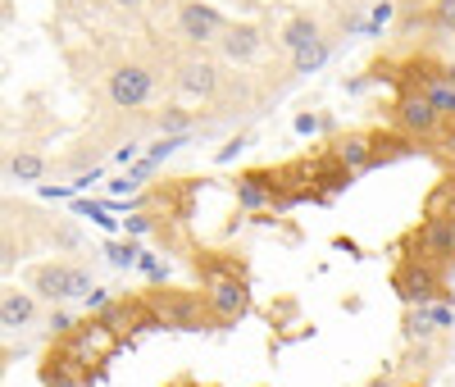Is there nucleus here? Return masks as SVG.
Wrapping results in <instances>:
<instances>
[{
    "label": "nucleus",
    "mask_w": 455,
    "mask_h": 387,
    "mask_svg": "<svg viewBox=\"0 0 455 387\" xmlns=\"http://www.w3.org/2000/svg\"><path fill=\"white\" fill-rule=\"evenodd\" d=\"M196 269L205 274V305H210V324L219 328H233L237 319H246L251 310V287H246V274L237 264H228L210 251H201Z\"/></svg>",
    "instance_id": "obj_1"
},
{
    "label": "nucleus",
    "mask_w": 455,
    "mask_h": 387,
    "mask_svg": "<svg viewBox=\"0 0 455 387\" xmlns=\"http://www.w3.org/2000/svg\"><path fill=\"white\" fill-rule=\"evenodd\" d=\"M150 315H156V328H178V333H201L210 328V305L201 292H182V287H164L146 296Z\"/></svg>",
    "instance_id": "obj_2"
},
{
    "label": "nucleus",
    "mask_w": 455,
    "mask_h": 387,
    "mask_svg": "<svg viewBox=\"0 0 455 387\" xmlns=\"http://www.w3.org/2000/svg\"><path fill=\"white\" fill-rule=\"evenodd\" d=\"M392 287L405 305H433L446 296V283H442V269L419 260V255H410L396 264V274H392Z\"/></svg>",
    "instance_id": "obj_3"
},
{
    "label": "nucleus",
    "mask_w": 455,
    "mask_h": 387,
    "mask_svg": "<svg viewBox=\"0 0 455 387\" xmlns=\"http://www.w3.org/2000/svg\"><path fill=\"white\" fill-rule=\"evenodd\" d=\"M92 378H96V365L68 337H60L46 351V360H42V383L46 387H87Z\"/></svg>",
    "instance_id": "obj_4"
},
{
    "label": "nucleus",
    "mask_w": 455,
    "mask_h": 387,
    "mask_svg": "<svg viewBox=\"0 0 455 387\" xmlns=\"http://www.w3.org/2000/svg\"><path fill=\"white\" fill-rule=\"evenodd\" d=\"M92 274L78 264H36L32 269V296L42 301H68V296H87Z\"/></svg>",
    "instance_id": "obj_5"
},
{
    "label": "nucleus",
    "mask_w": 455,
    "mask_h": 387,
    "mask_svg": "<svg viewBox=\"0 0 455 387\" xmlns=\"http://www.w3.org/2000/svg\"><path fill=\"white\" fill-rule=\"evenodd\" d=\"M105 96L114 109H141L150 96H156V73L146 64H119L105 83Z\"/></svg>",
    "instance_id": "obj_6"
},
{
    "label": "nucleus",
    "mask_w": 455,
    "mask_h": 387,
    "mask_svg": "<svg viewBox=\"0 0 455 387\" xmlns=\"http://www.w3.org/2000/svg\"><path fill=\"white\" fill-rule=\"evenodd\" d=\"M414 251L428 264H455V223L451 219H424L419 232H414Z\"/></svg>",
    "instance_id": "obj_7"
},
{
    "label": "nucleus",
    "mask_w": 455,
    "mask_h": 387,
    "mask_svg": "<svg viewBox=\"0 0 455 387\" xmlns=\"http://www.w3.org/2000/svg\"><path fill=\"white\" fill-rule=\"evenodd\" d=\"M223 28H228L223 14H219L214 5H201V0H187V5L178 10V32L187 36V42H196V46L219 42V32H223Z\"/></svg>",
    "instance_id": "obj_8"
},
{
    "label": "nucleus",
    "mask_w": 455,
    "mask_h": 387,
    "mask_svg": "<svg viewBox=\"0 0 455 387\" xmlns=\"http://www.w3.org/2000/svg\"><path fill=\"white\" fill-rule=\"evenodd\" d=\"M396 124H401L410 137H433V133L442 128V114L428 105L424 92H405V96L396 101Z\"/></svg>",
    "instance_id": "obj_9"
},
{
    "label": "nucleus",
    "mask_w": 455,
    "mask_h": 387,
    "mask_svg": "<svg viewBox=\"0 0 455 387\" xmlns=\"http://www.w3.org/2000/svg\"><path fill=\"white\" fill-rule=\"evenodd\" d=\"M32 319H36V296L32 292H19V287L0 292V333H19Z\"/></svg>",
    "instance_id": "obj_10"
},
{
    "label": "nucleus",
    "mask_w": 455,
    "mask_h": 387,
    "mask_svg": "<svg viewBox=\"0 0 455 387\" xmlns=\"http://www.w3.org/2000/svg\"><path fill=\"white\" fill-rule=\"evenodd\" d=\"M219 46L228 60H237V64H251L259 55V28L255 23H228L219 32Z\"/></svg>",
    "instance_id": "obj_11"
},
{
    "label": "nucleus",
    "mask_w": 455,
    "mask_h": 387,
    "mask_svg": "<svg viewBox=\"0 0 455 387\" xmlns=\"http://www.w3.org/2000/svg\"><path fill=\"white\" fill-rule=\"evenodd\" d=\"M178 87H182L187 96L210 101V96L219 92V69H214L210 60H187V64L178 69Z\"/></svg>",
    "instance_id": "obj_12"
},
{
    "label": "nucleus",
    "mask_w": 455,
    "mask_h": 387,
    "mask_svg": "<svg viewBox=\"0 0 455 387\" xmlns=\"http://www.w3.org/2000/svg\"><path fill=\"white\" fill-rule=\"evenodd\" d=\"M237 201H242V210L274 206V173H264V169L242 173V178H237Z\"/></svg>",
    "instance_id": "obj_13"
},
{
    "label": "nucleus",
    "mask_w": 455,
    "mask_h": 387,
    "mask_svg": "<svg viewBox=\"0 0 455 387\" xmlns=\"http://www.w3.org/2000/svg\"><path fill=\"white\" fill-rule=\"evenodd\" d=\"M369 155H373V137H369V133H351V137H341V141L332 146V160H341L351 173H355V169H369Z\"/></svg>",
    "instance_id": "obj_14"
},
{
    "label": "nucleus",
    "mask_w": 455,
    "mask_h": 387,
    "mask_svg": "<svg viewBox=\"0 0 455 387\" xmlns=\"http://www.w3.org/2000/svg\"><path fill=\"white\" fill-rule=\"evenodd\" d=\"M319 36V23L310 19V14H296V19H287V28H283V51H300V46H310Z\"/></svg>",
    "instance_id": "obj_15"
},
{
    "label": "nucleus",
    "mask_w": 455,
    "mask_h": 387,
    "mask_svg": "<svg viewBox=\"0 0 455 387\" xmlns=\"http://www.w3.org/2000/svg\"><path fill=\"white\" fill-rule=\"evenodd\" d=\"M310 182H319L323 191H341V187H351V169L328 155V160H319V165L310 169Z\"/></svg>",
    "instance_id": "obj_16"
},
{
    "label": "nucleus",
    "mask_w": 455,
    "mask_h": 387,
    "mask_svg": "<svg viewBox=\"0 0 455 387\" xmlns=\"http://www.w3.org/2000/svg\"><path fill=\"white\" fill-rule=\"evenodd\" d=\"M5 173L19 178V182H36V178L46 173V160L36 150H19V155H10V160H5Z\"/></svg>",
    "instance_id": "obj_17"
},
{
    "label": "nucleus",
    "mask_w": 455,
    "mask_h": 387,
    "mask_svg": "<svg viewBox=\"0 0 455 387\" xmlns=\"http://www.w3.org/2000/svg\"><path fill=\"white\" fill-rule=\"evenodd\" d=\"M323 60H328V42H323V36H315L310 46H300L291 55V73H315V69H323Z\"/></svg>",
    "instance_id": "obj_18"
},
{
    "label": "nucleus",
    "mask_w": 455,
    "mask_h": 387,
    "mask_svg": "<svg viewBox=\"0 0 455 387\" xmlns=\"http://www.w3.org/2000/svg\"><path fill=\"white\" fill-rule=\"evenodd\" d=\"M19 255H23V242H19V232L0 228V278H5L10 269L19 264Z\"/></svg>",
    "instance_id": "obj_19"
},
{
    "label": "nucleus",
    "mask_w": 455,
    "mask_h": 387,
    "mask_svg": "<svg viewBox=\"0 0 455 387\" xmlns=\"http://www.w3.org/2000/svg\"><path fill=\"white\" fill-rule=\"evenodd\" d=\"M424 96H428V105L442 114V119H446V114H455V87L442 83V73H437V83H433V87H424Z\"/></svg>",
    "instance_id": "obj_20"
},
{
    "label": "nucleus",
    "mask_w": 455,
    "mask_h": 387,
    "mask_svg": "<svg viewBox=\"0 0 455 387\" xmlns=\"http://www.w3.org/2000/svg\"><path fill=\"white\" fill-rule=\"evenodd\" d=\"M160 128H164V137H182V133H192V114L178 109V105H169V109L160 114Z\"/></svg>",
    "instance_id": "obj_21"
},
{
    "label": "nucleus",
    "mask_w": 455,
    "mask_h": 387,
    "mask_svg": "<svg viewBox=\"0 0 455 387\" xmlns=\"http://www.w3.org/2000/svg\"><path fill=\"white\" fill-rule=\"evenodd\" d=\"M405 337H410V342H428V337H433V319H428L424 305L405 315Z\"/></svg>",
    "instance_id": "obj_22"
},
{
    "label": "nucleus",
    "mask_w": 455,
    "mask_h": 387,
    "mask_svg": "<svg viewBox=\"0 0 455 387\" xmlns=\"http://www.w3.org/2000/svg\"><path fill=\"white\" fill-rule=\"evenodd\" d=\"M428 23H433L437 32H455V0H433Z\"/></svg>",
    "instance_id": "obj_23"
},
{
    "label": "nucleus",
    "mask_w": 455,
    "mask_h": 387,
    "mask_svg": "<svg viewBox=\"0 0 455 387\" xmlns=\"http://www.w3.org/2000/svg\"><path fill=\"white\" fill-rule=\"evenodd\" d=\"M105 255L119 264V269H132V264H137V246H132V242H109Z\"/></svg>",
    "instance_id": "obj_24"
},
{
    "label": "nucleus",
    "mask_w": 455,
    "mask_h": 387,
    "mask_svg": "<svg viewBox=\"0 0 455 387\" xmlns=\"http://www.w3.org/2000/svg\"><path fill=\"white\" fill-rule=\"evenodd\" d=\"M51 328H55V337H60V333L73 328V319H68V315H51Z\"/></svg>",
    "instance_id": "obj_25"
},
{
    "label": "nucleus",
    "mask_w": 455,
    "mask_h": 387,
    "mask_svg": "<svg viewBox=\"0 0 455 387\" xmlns=\"http://www.w3.org/2000/svg\"><path fill=\"white\" fill-rule=\"evenodd\" d=\"M105 301H109V296H105V292H100V287H92V292H87V305H92V310H100V305H105Z\"/></svg>",
    "instance_id": "obj_26"
},
{
    "label": "nucleus",
    "mask_w": 455,
    "mask_h": 387,
    "mask_svg": "<svg viewBox=\"0 0 455 387\" xmlns=\"http://www.w3.org/2000/svg\"><path fill=\"white\" fill-rule=\"evenodd\" d=\"M114 5H119V10H141L146 0H114Z\"/></svg>",
    "instance_id": "obj_27"
},
{
    "label": "nucleus",
    "mask_w": 455,
    "mask_h": 387,
    "mask_svg": "<svg viewBox=\"0 0 455 387\" xmlns=\"http://www.w3.org/2000/svg\"><path fill=\"white\" fill-rule=\"evenodd\" d=\"M446 119H451V146H455V114H446Z\"/></svg>",
    "instance_id": "obj_28"
},
{
    "label": "nucleus",
    "mask_w": 455,
    "mask_h": 387,
    "mask_svg": "<svg viewBox=\"0 0 455 387\" xmlns=\"http://www.w3.org/2000/svg\"><path fill=\"white\" fill-rule=\"evenodd\" d=\"M451 178H455V155H451Z\"/></svg>",
    "instance_id": "obj_29"
}]
</instances>
